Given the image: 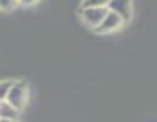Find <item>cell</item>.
<instances>
[{
  "instance_id": "1",
  "label": "cell",
  "mask_w": 157,
  "mask_h": 122,
  "mask_svg": "<svg viewBox=\"0 0 157 122\" xmlns=\"http://www.w3.org/2000/svg\"><path fill=\"white\" fill-rule=\"evenodd\" d=\"M29 99V85L25 81H13L5 100L17 111H22Z\"/></svg>"
},
{
  "instance_id": "2",
  "label": "cell",
  "mask_w": 157,
  "mask_h": 122,
  "mask_svg": "<svg viewBox=\"0 0 157 122\" xmlns=\"http://www.w3.org/2000/svg\"><path fill=\"white\" fill-rule=\"evenodd\" d=\"M107 12V7H83L80 9V20L86 27L93 30L104 18Z\"/></svg>"
},
{
  "instance_id": "3",
  "label": "cell",
  "mask_w": 157,
  "mask_h": 122,
  "mask_svg": "<svg viewBox=\"0 0 157 122\" xmlns=\"http://www.w3.org/2000/svg\"><path fill=\"white\" fill-rule=\"evenodd\" d=\"M124 21L112 11H108L101 23L93 29L97 34H112L124 27Z\"/></svg>"
},
{
  "instance_id": "4",
  "label": "cell",
  "mask_w": 157,
  "mask_h": 122,
  "mask_svg": "<svg viewBox=\"0 0 157 122\" xmlns=\"http://www.w3.org/2000/svg\"><path fill=\"white\" fill-rule=\"evenodd\" d=\"M107 9L108 11H112L118 15L124 21V23H126L132 17L134 4L132 0H109Z\"/></svg>"
},
{
  "instance_id": "5",
  "label": "cell",
  "mask_w": 157,
  "mask_h": 122,
  "mask_svg": "<svg viewBox=\"0 0 157 122\" xmlns=\"http://www.w3.org/2000/svg\"><path fill=\"white\" fill-rule=\"evenodd\" d=\"M109 0H81L80 9L83 7H107Z\"/></svg>"
},
{
  "instance_id": "6",
  "label": "cell",
  "mask_w": 157,
  "mask_h": 122,
  "mask_svg": "<svg viewBox=\"0 0 157 122\" xmlns=\"http://www.w3.org/2000/svg\"><path fill=\"white\" fill-rule=\"evenodd\" d=\"M17 6H18L17 0H0V11L1 12L13 11Z\"/></svg>"
},
{
  "instance_id": "7",
  "label": "cell",
  "mask_w": 157,
  "mask_h": 122,
  "mask_svg": "<svg viewBox=\"0 0 157 122\" xmlns=\"http://www.w3.org/2000/svg\"><path fill=\"white\" fill-rule=\"evenodd\" d=\"M13 81L15 79H2V81H0V101L5 100V98L7 95V92L11 88Z\"/></svg>"
},
{
  "instance_id": "8",
  "label": "cell",
  "mask_w": 157,
  "mask_h": 122,
  "mask_svg": "<svg viewBox=\"0 0 157 122\" xmlns=\"http://www.w3.org/2000/svg\"><path fill=\"white\" fill-rule=\"evenodd\" d=\"M39 0H17L18 5H22V6H33L36 4H38Z\"/></svg>"
},
{
  "instance_id": "9",
  "label": "cell",
  "mask_w": 157,
  "mask_h": 122,
  "mask_svg": "<svg viewBox=\"0 0 157 122\" xmlns=\"http://www.w3.org/2000/svg\"><path fill=\"white\" fill-rule=\"evenodd\" d=\"M0 122H18V120H9V118H0Z\"/></svg>"
}]
</instances>
